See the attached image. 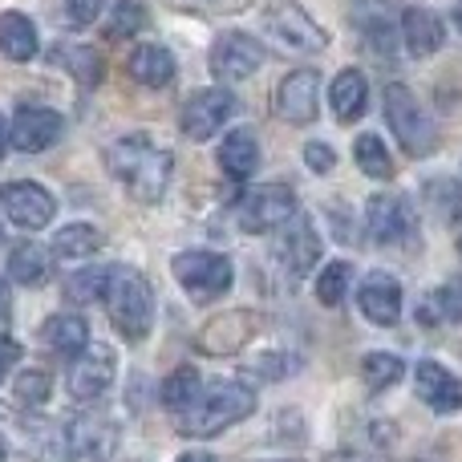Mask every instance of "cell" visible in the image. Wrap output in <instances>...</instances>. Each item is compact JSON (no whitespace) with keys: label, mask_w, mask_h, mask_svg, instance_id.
Here are the masks:
<instances>
[{"label":"cell","mask_w":462,"mask_h":462,"mask_svg":"<svg viewBox=\"0 0 462 462\" xmlns=\"http://www.w3.org/2000/svg\"><path fill=\"white\" fill-rule=\"evenodd\" d=\"M255 410V390L244 382H224V377H211V382L199 385L191 402L175 414L179 434L187 439H216L227 426L244 422Z\"/></svg>","instance_id":"obj_1"},{"label":"cell","mask_w":462,"mask_h":462,"mask_svg":"<svg viewBox=\"0 0 462 462\" xmlns=\"http://www.w3.org/2000/svg\"><path fill=\"white\" fill-rule=\"evenodd\" d=\"M106 167L126 183V191L134 195L138 203H159L171 187V175H175V159L171 151L154 146V138L146 134H126L106 151Z\"/></svg>","instance_id":"obj_2"},{"label":"cell","mask_w":462,"mask_h":462,"mask_svg":"<svg viewBox=\"0 0 462 462\" xmlns=\"http://www.w3.org/2000/svg\"><path fill=\"white\" fill-rule=\"evenodd\" d=\"M106 309H110V325L118 328L126 341H143L154 325V288L130 263H118L106 276Z\"/></svg>","instance_id":"obj_3"},{"label":"cell","mask_w":462,"mask_h":462,"mask_svg":"<svg viewBox=\"0 0 462 462\" xmlns=\"http://www.w3.org/2000/svg\"><path fill=\"white\" fill-rule=\"evenodd\" d=\"M385 118H390V130L398 134L402 151L414 154V159H426V154L439 146V130H434L430 114H426L422 106H418V97L410 94L406 86H398V81L385 89Z\"/></svg>","instance_id":"obj_4"},{"label":"cell","mask_w":462,"mask_h":462,"mask_svg":"<svg viewBox=\"0 0 462 462\" xmlns=\"http://www.w3.org/2000/svg\"><path fill=\"white\" fill-rule=\"evenodd\" d=\"M175 276L187 288L195 304H211L219 296H227L231 288V260L219 252H179L175 255Z\"/></svg>","instance_id":"obj_5"},{"label":"cell","mask_w":462,"mask_h":462,"mask_svg":"<svg viewBox=\"0 0 462 462\" xmlns=\"http://www.w3.org/2000/svg\"><path fill=\"white\" fill-rule=\"evenodd\" d=\"M292 216H296V191L288 183L255 187V191H247L244 203H239V227H244L247 236L276 231V227H284Z\"/></svg>","instance_id":"obj_6"},{"label":"cell","mask_w":462,"mask_h":462,"mask_svg":"<svg viewBox=\"0 0 462 462\" xmlns=\"http://www.w3.org/2000/svg\"><path fill=\"white\" fill-rule=\"evenodd\" d=\"M263 32H268L276 45H284L288 53H320L328 45L325 29L312 21L304 8L296 5H276L268 16H263Z\"/></svg>","instance_id":"obj_7"},{"label":"cell","mask_w":462,"mask_h":462,"mask_svg":"<svg viewBox=\"0 0 462 462\" xmlns=\"http://www.w3.org/2000/svg\"><path fill=\"white\" fill-rule=\"evenodd\" d=\"M114 374H118V361L110 345H86L69 361V393L78 402H97L114 385Z\"/></svg>","instance_id":"obj_8"},{"label":"cell","mask_w":462,"mask_h":462,"mask_svg":"<svg viewBox=\"0 0 462 462\" xmlns=\"http://www.w3.org/2000/svg\"><path fill=\"white\" fill-rule=\"evenodd\" d=\"M0 208H5V216L24 231L49 227V219L57 216V199L41 183H29V179L0 187Z\"/></svg>","instance_id":"obj_9"},{"label":"cell","mask_w":462,"mask_h":462,"mask_svg":"<svg viewBox=\"0 0 462 462\" xmlns=\"http://www.w3.org/2000/svg\"><path fill=\"white\" fill-rule=\"evenodd\" d=\"M65 442H69V455L73 458H86V462H110L114 450H118V426L114 418L106 414H78L65 430Z\"/></svg>","instance_id":"obj_10"},{"label":"cell","mask_w":462,"mask_h":462,"mask_svg":"<svg viewBox=\"0 0 462 462\" xmlns=\"http://www.w3.org/2000/svg\"><path fill=\"white\" fill-rule=\"evenodd\" d=\"M231 114H236V94L211 86V89H199V94L183 106V118L179 122H183V134L191 138V143H208Z\"/></svg>","instance_id":"obj_11"},{"label":"cell","mask_w":462,"mask_h":462,"mask_svg":"<svg viewBox=\"0 0 462 462\" xmlns=\"http://www.w3.org/2000/svg\"><path fill=\"white\" fill-rule=\"evenodd\" d=\"M365 227L377 244H402V239H414L418 219L402 195H374L365 208Z\"/></svg>","instance_id":"obj_12"},{"label":"cell","mask_w":462,"mask_h":462,"mask_svg":"<svg viewBox=\"0 0 462 462\" xmlns=\"http://www.w3.org/2000/svg\"><path fill=\"white\" fill-rule=\"evenodd\" d=\"M317 97H320V73L317 69H296L280 81L276 89V114L292 126L317 118Z\"/></svg>","instance_id":"obj_13"},{"label":"cell","mask_w":462,"mask_h":462,"mask_svg":"<svg viewBox=\"0 0 462 462\" xmlns=\"http://www.w3.org/2000/svg\"><path fill=\"white\" fill-rule=\"evenodd\" d=\"M260 65H263V49L255 45L252 37H244V32H224V37L211 45V69L224 81L252 78Z\"/></svg>","instance_id":"obj_14"},{"label":"cell","mask_w":462,"mask_h":462,"mask_svg":"<svg viewBox=\"0 0 462 462\" xmlns=\"http://www.w3.org/2000/svg\"><path fill=\"white\" fill-rule=\"evenodd\" d=\"M61 130H65V122L57 110H49V106H21L8 138L16 143V151L37 154V151H45V146H53L57 138H61Z\"/></svg>","instance_id":"obj_15"},{"label":"cell","mask_w":462,"mask_h":462,"mask_svg":"<svg viewBox=\"0 0 462 462\" xmlns=\"http://www.w3.org/2000/svg\"><path fill=\"white\" fill-rule=\"evenodd\" d=\"M357 304H361V312H365V320H374V325H382V328L398 325L402 284L390 276V272H369L357 288Z\"/></svg>","instance_id":"obj_16"},{"label":"cell","mask_w":462,"mask_h":462,"mask_svg":"<svg viewBox=\"0 0 462 462\" xmlns=\"http://www.w3.org/2000/svg\"><path fill=\"white\" fill-rule=\"evenodd\" d=\"M414 385H418V398L434 414H455V410H462V382L447 365H439V361H422L414 369Z\"/></svg>","instance_id":"obj_17"},{"label":"cell","mask_w":462,"mask_h":462,"mask_svg":"<svg viewBox=\"0 0 462 462\" xmlns=\"http://www.w3.org/2000/svg\"><path fill=\"white\" fill-rule=\"evenodd\" d=\"M255 333V317L252 312H224L216 317L208 328L199 333V353H211V357H227V353L244 349V341Z\"/></svg>","instance_id":"obj_18"},{"label":"cell","mask_w":462,"mask_h":462,"mask_svg":"<svg viewBox=\"0 0 462 462\" xmlns=\"http://www.w3.org/2000/svg\"><path fill=\"white\" fill-rule=\"evenodd\" d=\"M280 260L288 263L292 276H309V268L320 260V236L312 227V219H300V216L288 219V231L280 239Z\"/></svg>","instance_id":"obj_19"},{"label":"cell","mask_w":462,"mask_h":462,"mask_svg":"<svg viewBox=\"0 0 462 462\" xmlns=\"http://www.w3.org/2000/svg\"><path fill=\"white\" fill-rule=\"evenodd\" d=\"M402 41H406V49L414 57H430L442 49V41H447V24H442L439 13H430V8H406L402 13Z\"/></svg>","instance_id":"obj_20"},{"label":"cell","mask_w":462,"mask_h":462,"mask_svg":"<svg viewBox=\"0 0 462 462\" xmlns=\"http://www.w3.org/2000/svg\"><path fill=\"white\" fill-rule=\"evenodd\" d=\"M219 167L236 183L255 175V167H260V143H255L252 130H231L224 143H219Z\"/></svg>","instance_id":"obj_21"},{"label":"cell","mask_w":462,"mask_h":462,"mask_svg":"<svg viewBox=\"0 0 462 462\" xmlns=\"http://www.w3.org/2000/svg\"><path fill=\"white\" fill-rule=\"evenodd\" d=\"M126 69L138 86L162 89V86H171V78H175V57H171L167 45H138L134 53H130Z\"/></svg>","instance_id":"obj_22"},{"label":"cell","mask_w":462,"mask_h":462,"mask_svg":"<svg viewBox=\"0 0 462 462\" xmlns=\"http://www.w3.org/2000/svg\"><path fill=\"white\" fill-rule=\"evenodd\" d=\"M328 102H333V114L337 122H357L365 114V102H369V81L361 69H341L328 89Z\"/></svg>","instance_id":"obj_23"},{"label":"cell","mask_w":462,"mask_h":462,"mask_svg":"<svg viewBox=\"0 0 462 462\" xmlns=\"http://www.w3.org/2000/svg\"><path fill=\"white\" fill-rule=\"evenodd\" d=\"M41 341H45L53 353H61V357H73V353H81L89 345V325H86V317H78V312H61V317L45 320Z\"/></svg>","instance_id":"obj_24"},{"label":"cell","mask_w":462,"mask_h":462,"mask_svg":"<svg viewBox=\"0 0 462 462\" xmlns=\"http://www.w3.org/2000/svg\"><path fill=\"white\" fill-rule=\"evenodd\" d=\"M0 53L8 61H29L37 53V29L24 13H0Z\"/></svg>","instance_id":"obj_25"},{"label":"cell","mask_w":462,"mask_h":462,"mask_svg":"<svg viewBox=\"0 0 462 462\" xmlns=\"http://www.w3.org/2000/svg\"><path fill=\"white\" fill-rule=\"evenodd\" d=\"M49 61L69 69L81 86H97L102 81V57L94 45H53L49 49Z\"/></svg>","instance_id":"obj_26"},{"label":"cell","mask_w":462,"mask_h":462,"mask_svg":"<svg viewBox=\"0 0 462 462\" xmlns=\"http://www.w3.org/2000/svg\"><path fill=\"white\" fill-rule=\"evenodd\" d=\"M94 252H102V231L89 227V224H69L53 236L57 260H89Z\"/></svg>","instance_id":"obj_27"},{"label":"cell","mask_w":462,"mask_h":462,"mask_svg":"<svg viewBox=\"0 0 462 462\" xmlns=\"http://www.w3.org/2000/svg\"><path fill=\"white\" fill-rule=\"evenodd\" d=\"M8 276L24 288H37L49 276V252L41 244H16L8 255Z\"/></svg>","instance_id":"obj_28"},{"label":"cell","mask_w":462,"mask_h":462,"mask_svg":"<svg viewBox=\"0 0 462 462\" xmlns=\"http://www.w3.org/2000/svg\"><path fill=\"white\" fill-rule=\"evenodd\" d=\"M146 24V8H143V0H114V8H110V21H106V29H102V37L106 41H130L138 29Z\"/></svg>","instance_id":"obj_29"},{"label":"cell","mask_w":462,"mask_h":462,"mask_svg":"<svg viewBox=\"0 0 462 462\" xmlns=\"http://www.w3.org/2000/svg\"><path fill=\"white\" fill-rule=\"evenodd\" d=\"M422 320L434 325V320H450V325H462V276L447 280L430 300L422 304Z\"/></svg>","instance_id":"obj_30"},{"label":"cell","mask_w":462,"mask_h":462,"mask_svg":"<svg viewBox=\"0 0 462 462\" xmlns=\"http://www.w3.org/2000/svg\"><path fill=\"white\" fill-rule=\"evenodd\" d=\"M353 159H357V167L365 171L369 179H393V159L390 151H385V143L377 134H361L357 143H353Z\"/></svg>","instance_id":"obj_31"},{"label":"cell","mask_w":462,"mask_h":462,"mask_svg":"<svg viewBox=\"0 0 462 462\" xmlns=\"http://www.w3.org/2000/svg\"><path fill=\"white\" fill-rule=\"evenodd\" d=\"M402 374H406V365H402V357H393V353H369V357L361 361V382H365L374 393H382V390H390L393 382H402Z\"/></svg>","instance_id":"obj_32"},{"label":"cell","mask_w":462,"mask_h":462,"mask_svg":"<svg viewBox=\"0 0 462 462\" xmlns=\"http://www.w3.org/2000/svg\"><path fill=\"white\" fill-rule=\"evenodd\" d=\"M199 385H203L199 369H195V365H179L175 374L162 382V406H167L171 414H179V410H183L187 402L199 393Z\"/></svg>","instance_id":"obj_33"},{"label":"cell","mask_w":462,"mask_h":462,"mask_svg":"<svg viewBox=\"0 0 462 462\" xmlns=\"http://www.w3.org/2000/svg\"><path fill=\"white\" fill-rule=\"evenodd\" d=\"M426 199H430L434 216H439L442 224H455L462 216V187L455 179H434V183H426Z\"/></svg>","instance_id":"obj_34"},{"label":"cell","mask_w":462,"mask_h":462,"mask_svg":"<svg viewBox=\"0 0 462 462\" xmlns=\"http://www.w3.org/2000/svg\"><path fill=\"white\" fill-rule=\"evenodd\" d=\"M349 280H353V268L345 260L328 263L317 280V300L325 304V309H337V304L345 300V292H349Z\"/></svg>","instance_id":"obj_35"},{"label":"cell","mask_w":462,"mask_h":462,"mask_svg":"<svg viewBox=\"0 0 462 462\" xmlns=\"http://www.w3.org/2000/svg\"><path fill=\"white\" fill-rule=\"evenodd\" d=\"M106 276H110V268H86V272H73L69 284H65V296H69L73 304H94L106 296Z\"/></svg>","instance_id":"obj_36"},{"label":"cell","mask_w":462,"mask_h":462,"mask_svg":"<svg viewBox=\"0 0 462 462\" xmlns=\"http://www.w3.org/2000/svg\"><path fill=\"white\" fill-rule=\"evenodd\" d=\"M49 390H53V385H49L45 369H24V374L13 382V393L21 406H41V402H49Z\"/></svg>","instance_id":"obj_37"},{"label":"cell","mask_w":462,"mask_h":462,"mask_svg":"<svg viewBox=\"0 0 462 462\" xmlns=\"http://www.w3.org/2000/svg\"><path fill=\"white\" fill-rule=\"evenodd\" d=\"M300 365V357H292V353H268V357H255L252 365H247V374L263 377V382H280V377H288L292 369Z\"/></svg>","instance_id":"obj_38"},{"label":"cell","mask_w":462,"mask_h":462,"mask_svg":"<svg viewBox=\"0 0 462 462\" xmlns=\"http://www.w3.org/2000/svg\"><path fill=\"white\" fill-rule=\"evenodd\" d=\"M102 13V0H61V24L65 29H86L97 21Z\"/></svg>","instance_id":"obj_39"},{"label":"cell","mask_w":462,"mask_h":462,"mask_svg":"<svg viewBox=\"0 0 462 462\" xmlns=\"http://www.w3.org/2000/svg\"><path fill=\"white\" fill-rule=\"evenodd\" d=\"M304 162H309L317 175H328V171L337 167V154H333V146H325V143H309L304 146Z\"/></svg>","instance_id":"obj_40"},{"label":"cell","mask_w":462,"mask_h":462,"mask_svg":"<svg viewBox=\"0 0 462 462\" xmlns=\"http://www.w3.org/2000/svg\"><path fill=\"white\" fill-rule=\"evenodd\" d=\"M16 361H21V345H16L8 333H0V382H8V374L16 369Z\"/></svg>","instance_id":"obj_41"},{"label":"cell","mask_w":462,"mask_h":462,"mask_svg":"<svg viewBox=\"0 0 462 462\" xmlns=\"http://www.w3.org/2000/svg\"><path fill=\"white\" fill-rule=\"evenodd\" d=\"M325 462H385L382 455H365V450H337V455H328Z\"/></svg>","instance_id":"obj_42"},{"label":"cell","mask_w":462,"mask_h":462,"mask_svg":"<svg viewBox=\"0 0 462 462\" xmlns=\"http://www.w3.org/2000/svg\"><path fill=\"white\" fill-rule=\"evenodd\" d=\"M8 317H13V292H8V284L0 280V333H5Z\"/></svg>","instance_id":"obj_43"},{"label":"cell","mask_w":462,"mask_h":462,"mask_svg":"<svg viewBox=\"0 0 462 462\" xmlns=\"http://www.w3.org/2000/svg\"><path fill=\"white\" fill-rule=\"evenodd\" d=\"M8 143H13V138H8V126H5V118H0V159H5Z\"/></svg>","instance_id":"obj_44"},{"label":"cell","mask_w":462,"mask_h":462,"mask_svg":"<svg viewBox=\"0 0 462 462\" xmlns=\"http://www.w3.org/2000/svg\"><path fill=\"white\" fill-rule=\"evenodd\" d=\"M179 462H216V458H211V455H203V450H191V455H183Z\"/></svg>","instance_id":"obj_45"},{"label":"cell","mask_w":462,"mask_h":462,"mask_svg":"<svg viewBox=\"0 0 462 462\" xmlns=\"http://www.w3.org/2000/svg\"><path fill=\"white\" fill-rule=\"evenodd\" d=\"M208 5H211V8H239L244 0H208Z\"/></svg>","instance_id":"obj_46"},{"label":"cell","mask_w":462,"mask_h":462,"mask_svg":"<svg viewBox=\"0 0 462 462\" xmlns=\"http://www.w3.org/2000/svg\"><path fill=\"white\" fill-rule=\"evenodd\" d=\"M455 24H458V29H462V0H458V5H455Z\"/></svg>","instance_id":"obj_47"},{"label":"cell","mask_w":462,"mask_h":462,"mask_svg":"<svg viewBox=\"0 0 462 462\" xmlns=\"http://www.w3.org/2000/svg\"><path fill=\"white\" fill-rule=\"evenodd\" d=\"M5 458H8V455H5V442H0V462H5Z\"/></svg>","instance_id":"obj_48"},{"label":"cell","mask_w":462,"mask_h":462,"mask_svg":"<svg viewBox=\"0 0 462 462\" xmlns=\"http://www.w3.org/2000/svg\"><path fill=\"white\" fill-rule=\"evenodd\" d=\"M458 252H462V239H458Z\"/></svg>","instance_id":"obj_49"}]
</instances>
